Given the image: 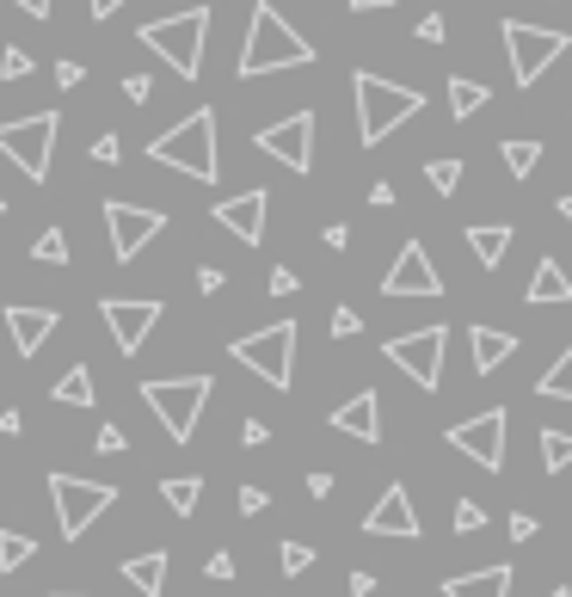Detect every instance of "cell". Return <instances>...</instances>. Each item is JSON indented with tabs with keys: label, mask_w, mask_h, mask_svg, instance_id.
I'll return each mask as SVG.
<instances>
[{
	"label": "cell",
	"mask_w": 572,
	"mask_h": 597,
	"mask_svg": "<svg viewBox=\"0 0 572 597\" xmlns=\"http://www.w3.org/2000/svg\"><path fill=\"white\" fill-rule=\"evenodd\" d=\"M314 62V43L302 38V31L290 26V19L271 7V0H259L253 7V26H247V43H240V80H259V74H278V68H302Z\"/></svg>",
	"instance_id": "obj_1"
},
{
	"label": "cell",
	"mask_w": 572,
	"mask_h": 597,
	"mask_svg": "<svg viewBox=\"0 0 572 597\" xmlns=\"http://www.w3.org/2000/svg\"><path fill=\"white\" fill-rule=\"evenodd\" d=\"M148 160H160V167H173V173L185 179H203V186H215L222 179V155H215V111H191L185 123H173L167 136H154L148 142Z\"/></svg>",
	"instance_id": "obj_2"
},
{
	"label": "cell",
	"mask_w": 572,
	"mask_h": 597,
	"mask_svg": "<svg viewBox=\"0 0 572 597\" xmlns=\"http://www.w3.org/2000/svg\"><path fill=\"white\" fill-rule=\"evenodd\" d=\"M351 93H358V142L363 148L388 142V130H400L407 118H419V111H425V93H413V87H394V80L370 74V68H358V74H351Z\"/></svg>",
	"instance_id": "obj_3"
},
{
	"label": "cell",
	"mask_w": 572,
	"mask_h": 597,
	"mask_svg": "<svg viewBox=\"0 0 572 597\" xmlns=\"http://www.w3.org/2000/svg\"><path fill=\"white\" fill-rule=\"evenodd\" d=\"M142 43L173 68L179 80H198L203 74V43H210V7H185L173 19H148Z\"/></svg>",
	"instance_id": "obj_4"
},
{
	"label": "cell",
	"mask_w": 572,
	"mask_h": 597,
	"mask_svg": "<svg viewBox=\"0 0 572 597\" xmlns=\"http://www.w3.org/2000/svg\"><path fill=\"white\" fill-rule=\"evenodd\" d=\"M210 388H215L210 376H167V382H142V400H148V412L167 425V438L191 444L203 407H210Z\"/></svg>",
	"instance_id": "obj_5"
},
{
	"label": "cell",
	"mask_w": 572,
	"mask_h": 597,
	"mask_svg": "<svg viewBox=\"0 0 572 597\" xmlns=\"http://www.w3.org/2000/svg\"><path fill=\"white\" fill-rule=\"evenodd\" d=\"M228 351H234L240 370L265 376L278 395L295 382V320H271V327H259V332H247V339H234Z\"/></svg>",
	"instance_id": "obj_6"
},
{
	"label": "cell",
	"mask_w": 572,
	"mask_h": 597,
	"mask_svg": "<svg viewBox=\"0 0 572 597\" xmlns=\"http://www.w3.org/2000/svg\"><path fill=\"white\" fill-rule=\"evenodd\" d=\"M56 130H62V118L56 111H31V118H13L0 123V155L13 160L26 179H50V155H56Z\"/></svg>",
	"instance_id": "obj_7"
},
{
	"label": "cell",
	"mask_w": 572,
	"mask_h": 597,
	"mask_svg": "<svg viewBox=\"0 0 572 597\" xmlns=\"http://www.w3.org/2000/svg\"><path fill=\"white\" fill-rule=\"evenodd\" d=\"M50 499H56V524H62V536L74 543V536H87L111 505H118V487H106V480H80V475H50Z\"/></svg>",
	"instance_id": "obj_8"
},
{
	"label": "cell",
	"mask_w": 572,
	"mask_h": 597,
	"mask_svg": "<svg viewBox=\"0 0 572 597\" xmlns=\"http://www.w3.org/2000/svg\"><path fill=\"white\" fill-rule=\"evenodd\" d=\"M566 50H572L566 31H542V26H523V19H505V56H511V80H518V87H535Z\"/></svg>",
	"instance_id": "obj_9"
},
{
	"label": "cell",
	"mask_w": 572,
	"mask_h": 597,
	"mask_svg": "<svg viewBox=\"0 0 572 597\" xmlns=\"http://www.w3.org/2000/svg\"><path fill=\"white\" fill-rule=\"evenodd\" d=\"M443 346H450V327H419V332H400V339H382V358L431 395L443 382Z\"/></svg>",
	"instance_id": "obj_10"
},
{
	"label": "cell",
	"mask_w": 572,
	"mask_h": 597,
	"mask_svg": "<svg viewBox=\"0 0 572 597\" xmlns=\"http://www.w3.org/2000/svg\"><path fill=\"white\" fill-rule=\"evenodd\" d=\"M505 407H493V412H474V419H462V425H450L443 438L455 444V456H468V462H480L486 475H499L505 468Z\"/></svg>",
	"instance_id": "obj_11"
},
{
	"label": "cell",
	"mask_w": 572,
	"mask_h": 597,
	"mask_svg": "<svg viewBox=\"0 0 572 597\" xmlns=\"http://www.w3.org/2000/svg\"><path fill=\"white\" fill-rule=\"evenodd\" d=\"M253 148L283 160L290 173H308V167H314V111H290L283 123H265V130L253 136Z\"/></svg>",
	"instance_id": "obj_12"
},
{
	"label": "cell",
	"mask_w": 572,
	"mask_h": 597,
	"mask_svg": "<svg viewBox=\"0 0 572 597\" xmlns=\"http://www.w3.org/2000/svg\"><path fill=\"white\" fill-rule=\"evenodd\" d=\"M99 315H106V327H111V339H118L123 358H136V351L148 346V332L160 327V302H154V296H106Z\"/></svg>",
	"instance_id": "obj_13"
},
{
	"label": "cell",
	"mask_w": 572,
	"mask_h": 597,
	"mask_svg": "<svg viewBox=\"0 0 572 597\" xmlns=\"http://www.w3.org/2000/svg\"><path fill=\"white\" fill-rule=\"evenodd\" d=\"M106 228H111V259H118V266H130L136 252H142L160 228H167V216H160V210H142V203L111 198L106 203Z\"/></svg>",
	"instance_id": "obj_14"
},
{
	"label": "cell",
	"mask_w": 572,
	"mask_h": 597,
	"mask_svg": "<svg viewBox=\"0 0 572 597\" xmlns=\"http://www.w3.org/2000/svg\"><path fill=\"white\" fill-rule=\"evenodd\" d=\"M382 296H443V278H438V266H431L425 240H407V247H400V259L382 278Z\"/></svg>",
	"instance_id": "obj_15"
},
{
	"label": "cell",
	"mask_w": 572,
	"mask_h": 597,
	"mask_svg": "<svg viewBox=\"0 0 572 597\" xmlns=\"http://www.w3.org/2000/svg\"><path fill=\"white\" fill-rule=\"evenodd\" d=\"M265 216H271V191L265 186L234 191V198L215 203V222H222L234 240H247V247H259V240H265Z\"/></svg>",
	"instance_id": "obj_16"
},
{
	"label": "cell",
	"mask_w": 572,
	"mask_h": 597,
	"mask_svg": "<svg viewBox=\"0 0 572 597\" xmlns=\"http://www.w3.org/2000/svg\"><path fill=\"white\" fill-rule=\"evenodd\" d=\"M363 536H419V511L407 499V487H382V499L370 505V518H363Z\"/></svg>",
	"instance_id": "obj_17"
},
{
	"label": "cell",
	"mask_w": 572,
	"mask_h": 597,
	"mask_svg": "<svg viewBox=\"0 0 572 597\" xmlns=\"http://www.w3.org/2000/svg\"><path fill=\"white\" fill-rule=\"evenodd\" d=\"M333 431H345L358 444H382V400H375V388H358V400L333 407Z\"/></svg>",
	"instance_id": "obj_18"
},
{
	"label": "cell",
	"mask_w": 572,
	"mask_h": 597,
	"mask_svg": "<svg viewBox=\"0 0 572 597\" xmlns=\"http://www.w3.org/2000/svg\"><path fill=\"white\" fill-rule=\"evenodd\" d=\"M7 332H13L19 358H38L56 332V308H7Z\"/></svg>",
	"instance_id": "obj_19"
},
{
	"label": "cell",
	"mask_w": 572,
	"mask_h": 597,
	"mask_svg": "<svg viewBox=\"0 0 572 597\" xmlns=\"http://www.w3.org/2000/svg\"><path fill=\"white\" fill-rule=\"evenodd\" d=\"M511 567H480L462 573V579H443V597H511Z\"/></svg>",
	"instance_id": "obj_20"
},
{
	"label": "cell",
	"mask_w": 572,
	"mask_h": 597,
	"mask_svg": "<svg viewBox=\"0 0 572 597\" xmlns=\"http://www.w3.org/2000/svg\"><path fill=\"white\" fill-rule=\"evenodd\" d=\"M468 339H474V376H493L518 351V332H505V327H474Z\"/></svg>",
	"instance_id": "obj_21"
},
{
	"label": "cell",
	"mask_w": 572,
	"mask_h": 597,
	"mask_svg": "<svg viewBox=\"0 0 572 597\" xmlns=\"http://www.w3.org/2000/svg\"><path fill=\"white\" fill-rule=\"evenodd\" d=\"M511 240H518V235H511V222H480V228H468V247H474V259H480L486 271L505 266Z\"/></svg>",
	"instance_id": "obj_22"
},
{
	"label": "cell",
	"mask_w": 572,
	"mask_h": 597,
	"mask_svg": "<svg viewBox=\"0 0 572 597\" xmlns=\"http://www.w3.org/2000/svg\"><path fill=\"white\" fill-rule=\"evenodd\" d=\"M123 579H130L142 597H160V591H167V555H160V548H154V555H130V560H123Z\"/></svg>",
	"instance_id": "obj_23"
},
{
	"label": "cell",
	"mask_w": 572,
	"mask_h": 597,
	"mask_svg": "<svg viewBox=\"0 0 572 597\" xmlns=\"http://www.w3.org/2000/svg\"><path fill=\"white\" fill-rule=\"evenodd\" d=\"M523 296H530L535 308H548V302H572V278L554 266V259H542V266H535V278H530V290H523Z\"/></svg>",
	"instance_id": "obj_24"
},
{
	"label": "cell",
	"mask_w": 572,
	"mask_h": 597,
	"mask_svg": "<svg viewBox=\"0 0 572 597\" xmlns=\"http://www.w3.org/2000/svg\"><path fill=\"white\" fill-rule=\"evenodd\" d=\"M50 395L62 400V407H93V400H99V388H93V370H87V364H74V370H62V382H56Z\"/></svg>",
	"instance_id": "obj_25"
},
{
	"label": "cell",
	"mask_w": 572,
	"mask_h": 597,
	"mask_svg": "<svg viewBox=\"0 0 572 597\" xmlns=\"http://www.w3.org/2000/svg\"><path fill=\"white\" fill-rule=\"evenodd\" d=\"M160 499H167V511H179V518H191L203 499V480L198 475H173V480H160Z\"/></svg>",
	"instance_id": "obj_26"
},
{
	"label": "cell",
	"mask_w": 572,
	"mask_h": 597,
	"mask_svg": "<svg viewBox=\"0 0 572 597\" xmlns=\"http://www.w3.org/2000/svg\"><path fill=\"white\" fill-rule=\"evenodd\" d=\"M535 395H548V400H572V346H566V351H560V358L542 370V382H535Z\"/></svg>",
	"instance_id": "obj_27"
},
{
	"label": "cell",
	"mask_w": 572,
	"mask_h": 597,
	"mask_svg": "<svg viewBox=\"0 0 572 597\" xmlns=\"http://www.w3.org/2000/svg\"><path fill=\"white\" fill-rule=\"evenodd\" d=\"M486 99H493V93H486L480 80H468V74H450V111H455V118H474V111L486 106Z\"/></svg>",
	"instance_id": "obj_28"
},
{
	"label": "cell",
	"mask_w": 572,
	"mask_h": 597,
	"mask_svg": "<svg viewBox=\"0 0 572 597\" xmlns=\"http://www.w3.org/2000/svg\"><path fill=\"white\" fill-rule=\"evenodd\" d=\"M542 438V468L548 475H560V468H572V431H560V425H548V431H535Z\"/></svg>",
	"instance_id": "obj_29"
},
{
	"label": "cell",
	"mask_w": 572,
	"mask_h": 597,
	"mask_svg": "<svg viewBox=\"0 0 572 597\" xmlns=\"http://www.w3.org/2000/svg\"><path fill=\"white\" fill-rule=\"evenodd\" d=\"M31 555H38V543H31V536H19V530H0V573H19Z\"/></svg>",
	"instance_id": "obj_30"
},
{
	"label": "cell",
	"mask_w": 572,
	"mask_h": 597,
	"mask_svg": "<svg viewBox=\"0 0 572 597\" xmlns=\"http://www.w3.org/2000/svg\"><path fill=\"white\" fill-rule=\"evenodd\" d=\"M499 155H505L511 179H530V173H535V160H542V148H535V142H499Z\"/></svg>",
	"instance_id": "obj_31"
},
{
	"label": "cell",
	"mask_w": 572,
	"mask_h": 597,
	"mask_svg": "<svg viewBox=\"0 0 572 597\" xmlns=\"http://www.w3.org/2000/svg\"><path fill=\"white\" fill-rule=\"evenodd\" d=\"M31 259H43V266H68V235L62 228H43V235L31 240Z\"/></svg>",
	"instance_id": "obj_32"
},
{
	"label": "cell",
	"mask_w": 572,
	"mask_h": 597,
	"mask_svg": "<svg viewBox=\"0 0 572 597\" xmlns=\"http://www.w3.org/2000/svg\"><path fill=\"white\" fill-rule=\"evenodd\" d=\"M278 567L290 573V579H302V573L314 567V548H308V543H283L278 548Z\"/></svg>",
	"instance_id": "obj_33"
},
{
	"label": "cell",
	"mask_w": 572,
	"mask_h": 597,
	"mask_svg": "<svg viewBox=\"0 0 572 597\" xmlns=\"http://www.w3.org/2000/svg\"><path fill=\"white\" fill-rule=\"evenodd\" d=\"M425 179H431V191H443V198H450V191L462 186V160H431Z\"/></svg>",
	"instance_id": "obj_34"
},
{
	"label": "cell",
	"mask_w": 572,
	"mask_h": 597,
	"mask_svg": "<svg viewBox=\"0 0 572 597\" xmlns=\"http://www.w3.org/2000/svg\"><path fill=\"white\" fill-rule=\"evenodd\" d=\"M455 530H468V536H474V530H486V511H480L474 499H462V505H455Z\"/></svg>",
	"instance_id": "obj_35"
},
{
	"label": "cell",
	"mask_w": 572,
	"mask_h": 597,
	"mask_svg": "<svg viewBox=\"0 0 572 597\" xmlns=\"http://www.w3.org/2000/svg\"><path fill=\"white\" fill-rule=\"evenodd\" d=\"M31 74V56L26 50H7L0 56V80H26Z\"/></svg>",
	"instance_id": "obj_36"
},
{
	"label": "cell",
	"mask_w": 572,
	"mask_h": 597,
	"mask_svg": "<svg viewBox=\"0 0 572 597\" xmlns=\"http://www.w3.org/2000/svg\"><path fill=\"white\" fill-rule=\"evenodd\" d=\"M123 444H130V438H123L118 425H99V438H93V450H99V456H123Z\"/></svg>",
	"instance_id": "obj_37"
},
{
	"label": "cell",
	"mask_w": 572,
	"mask_h": 597,
	"mask_svg": "<svg viewBox=\"0 0 572 597\" xmlns=\"http://www.w3.org/2000/svg\"><path fill=\"white\" fill-rule=\"evenodd\" d=\"M240 444H247V450H265V444H271V425L265 419H247V425H240Z\"/></svg>",
	"instance_id": "obj_38"
},
{
	"label": "cell",
	"mask_w": 572,
	"mask_h": 597,
	"mask_svg": "<svg viewBox=\"0 0 572 597\" xmlns=\"http://www.w3.org/2000/svg\"><path fill=\"white\" fill-rule=\"evenodd\" d=\"M93 160H99V167H118V160H123V142H118V136H99V142H93Z\"/></svg>",
	"instance_id": "obj_39"
},
{
	"label": "cell",
	"mask_w": 572,
	"mask_h": 597,
	"mask_svg": "<svg viewBox=\"0 0 572 597\" xmlns=\"http://www.w3.org/2000/svg\"><path fill=\"white\" fill-rule=\"evenodd\" d=\"M265 505H271V492H265V487H240V511H247V518H259Z\"/></svg>",
	"instance_id": "obj_40"
},
{
	"label": "cell",
	"mask_w": 572,
	"mask_h": 597,
	"mask_svg": "<svg viewBox=\"0 0 572 597\" xmlns=\"http://www.w3.org/2000/svg\"><path fill=\"white\" fill-rule=\"evenodd\" d=\"M148 93H154V80L148 74H123V99H130V106H142Z\"/></svg>",
	"instance_id": "obj_41"
},
{
	"label": "cell",
	"mask_w": 572,
	"mask_h": 597,
	"mask_svg": "<svg viewBox=\"0 0 572 597\" xmlns=\"http://www.w3.org/2000/svg\"><path fill=\"white\" fill-rule=\"evenodd\" d=\"M358 327H363V320H358V308H333V332H339V339H351Z\"/></svg>",
	"instance_id": "obj_42"
},
{
	"label": "cell",
	"mask_w": 572,
	"mask_h": 597,
	"mask_svg": "<svg viewBox=\"0 0 572 597\" xmlns=\"http://www.w3.org/2000/svg\"><path fill=\"white\" fill-rule=\"evenodd\" d=\"M419 43H443V19H438V13L419 19Z\"/></svg>",
	"instance_id": "obj_43"
},
{
	"label": "cell",
	"mask_w": 572,
	"mask_h": 597,
	"mask_svg": "<svg viewBox=\"0 0 572 597\" xmlns=\"http://www.w3.org/2000/svg\"><path fill=\"white\" fill-rule=\"evenodd\" d=\"M271 296H295V271H290V266L271 271Z\"/></svg>",
	"instance_id": "obj_44"
},
{
	"label": "cell",
	"mask_w": 572,
	"mask_h": 597,
	"mask_svg": "<svg viewBox=\"0 0 572 597\" xmlns=\"http://www.w3.org/2000/svg\"><path fill=\"white\" fill-rule=\"evenodd\" d=\"M530 536H535V518H530V511H518V518H511V543H530Z\"/></svg>",
	"instance_id": "obj_45"
},
{
	"label": "cell",
	"mask_w": 572,
	"mask_h": 597,
	"mask_svg": "<svg viewBox=\"0 0 572 597\" xmlns=\"http://www.w3.org/2000/svg\"><path fill=\"white\" fill-rule=\"evenodd\" d=\"M203 573H210V579H234V555H210V567H203Z\"/></svg>",
	"instance_id": "obj_46"
},
{
	"label": "cell",
	"mask_w": 572,
	"mask_h": 597,
	"mask_svg": "<svg viewBox=\"0 0 572 597\" xmlns=\"http://www.w3.org/2000/svg\"><path fill=\"white\" fill-rule=\"evenodd\" d=\"M345 591H351V597H370V591H375V573H351Z\"/></svg>",
	"instance_id": "obj_47"
},
{
	"label": "cell",
	"mask_w": 572,
	"mask_h": 597,
	"mask_svg": "<svg viewBox=\"0 0 572 597\" xmlns=\"http://www.w3.org/2000/svg\"><path fill=\"white\" fill-rule=\"evenodd\" d=\"M222 283H228V278H222V271H215V266H203V271H198V290H203V296H215V290H222Z\"/></svg>",
	"instance_id": "obj_48"
},
{
	"label": "cell",
	"mask_w": 572,
	"mask_h": 597,
	"mask_svg": "<svg viewBox=\"0 0 572 597\" xmlns=\"http://www.w3.org/2000/svg\"><path fill=\"white\" fill-rule=\"evenodd\" d=\"M56 87H80V62H56Z\"/></svg>",
	"instance_id": "obj_49"
},
{
	"label": "cell",
	"mask_w": 572,
	"mask_h": 597,
	"mask_svg": "<svg viewBox=\"0 0 572 597\" xmlns=\"http://www.w3.org/2000/svg\"><path fill=\"white\" fill-rule=\"evenodd\" d=\"M370 203H375V210H388V203H394V186H388V179H375V186H370Z\"/></svg>",
	"instance_id": "obj_50"
},
{
	"label": "cell",
	"mask_w": 572,
	"mask_h": 597,
	"mask_svg": "<svg viewBox=\"0 0 572 597\" xmlns=\"http://www.w3.org/2000/svg\"><path fill=\"white\" fill-rule=\"evenodd\" d=\"M327 247L345 252V247H351V228H345V222H333V228H327Z\"/></svg>",
	"instance_id": "obj_51"
},
{
	"label": "cell",
	"mask_w": 572,
	"mask_h": 597,
	"mask_svg": "<svg viewBox=\"0 0 572 597\" xmlns=\"http://www.w3.org/2000/svg\"><path fill=\"white\" fill-rule=\"evenodd\" d=\"M19 425H26V419H19V407H7V412H0V438H19Z\"/></svg>",
	"instance_id": "obj_52"
},
{
	"label": "cell",
	"mask_w": 572,
	"mask_h": 597,
	"mask_svg": "<svg viewBox=\"0 0 572 597\" xmlns=\"http://www.w3.org/2000/svg\"><path fill=\"white\" fill-rule=\"evenodd\" d=\"M333 492V475H308V499H327Z\"/></svg>",
	"instance_id": "obj_53"
},
{
	"label": "cell",
	"mask_w": 572,
	"mask_h": 597,
	"mask_svg": "<svg viewBox=\"0 0 572 597\" xmlns=\"http://www.w3.org/2000/svg\"><path fill=\"white\" fill-rule=\"evenodd\" d=\"M19 13H31V19H50V0H13Z\"/></svg>",
	"instance_id": "obj_54"
},
{
	"label": "cell",
	"mask_w": 572,
	"mask_h": 597,
	"mask_svg": "<svg viewBox=\"0 0 572 597\" xmlns=\"http://www.w3.org/2000/svg\"><path fill=\"white\" fill-rule=\"evenodd\" d=\"M118 7H123V0H87V13H93V19H111Z\"/></svg>",
	"instance_id": "obj_55"
},
{
	"label": "cell",
	"mask_w": 572,
	"mask_h": 597,
	"mask_svg": "<svg viewBox=\"0 0 572 597\" xmlns=\"http://www.w3.org/2000/svg\"><path fill=\"white\" fill-rule=\"evenodd\" d=\"M394 0H351V13H388Z\"/></svg>",
	"instance_id": "obj_56"
},
{
	"label": "cell",
	"mask_w": 572,
	"mask_h": 597,
	"mask_svg": "<svg viewBox=\"0 0 572 597\" xmlns=\"http://www.w3.org/2000/svg\"><path fill=\"white\" fill-rule=\"evenodd\" d=\"M560 216H566V222H572V191H566V198H560Z\"/></svg>",
	"instance_id": "obj_57"
},
{
	"label": "cell",
	"mask_w": 572,
	"mask_h": 597,
	"mask_svg": "<svg viewBox=\"0 0 572 597\" xmlns=\"http://www.w3.org/2000/svg\"><path fill=\"white\" fill-rule=\"evenodd\" d=\"M548 597H572V591H566V585H554V591H548Z\"/></svg>",
	"instance_id": "obj_58"
},
{
	"label": "cell",
	"mask_w": 572,
	"mask_h": 597,
	"mask_svg": "<svg viewBox=\"0 0 572 597\" xmlns=\"http://www.w3.org/2000/svg\"><path fill=\"white\" fill-rule=\"evenodd\" d=\"M56 597H80V591H56Z\"/></svg>",
	"instance_id": "obj_59"
},
{
	"label": "cell",
	"mask_w": 572,
	"mask_h": 597,
	"mask_svg": "<svg viewBox=\"0 0 572 597\" xmlns=\"http://www.w3.org/2000/svg\"><path fill=\"white\" fill-rule=\"evenodd\" d=\"M0 216H7V198H0Z\"/></svg>",
	"instance_id": "obj_60"
}]
</instances>
